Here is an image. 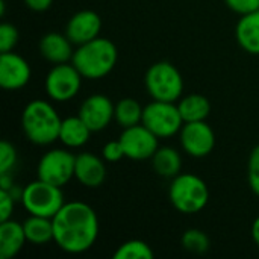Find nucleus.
I'll return each instance as SVG.
<instances>
[{
    "label": "nucleus",
    "mask_w": 259,
    "mask_h": 259,
    "mask_svg": "<svg viewBox=\"0 0 259 259\" xmlns=\"http://www.w3.org/2000/svg\"><path fill=\"white\" fill-rule=\"evenodd\" d=\"M52 222L53 243L65 253H85L97 241L100 231L99 217L85 202H65Z\"/></svg>",
    "instance_id": "1"
},
{
    "label": "nucleus",
    "mask_w": 259,
    "mask_h": 259,
    "mask_svg": "<svg viewBox=\"0 0 259 259\" xmlns=\"http://www.w3.org/2000/svg\"><path fill=\"white\" fill-rule=\"evenodd\" d=\"M118 61L117 46L103 36H97L85 44L77 46L71 64L79 70L83 79L99 80L106 77Z\"/></svg>",
    "instance_id": "2"
},
{
    "label": "nucleus",
    "mask_w": 259,
    "mask_h": 259,
    "mask_svg": "<svg viewBox=\"0 0 259 259\" xmlns=\"http://www.w3.org/2000/svg\"><path fill=\"white\" fill-rule=\"evenodd\" d=\"M62 118L55 106L42 99L30 100L21 112V129L36 146H49L59 140Z\"/></svg>",
    "instance_id": "3"
},
{
    "label": "nucleus",
    "mask_w": 259,
    "mask_h": 259,
    "mask_svg": "<svg viewBox=\"0 0 259 259\" xmlns=\"http://www.w3.org/2000/svg\"><path fill=\"white\" fill-rule=\"evenodd\" d=\"M168 199L176 211L185 215H193L208 205L209 188L200 176L194 173H179L171 179Z\"/></svg>",
    "instance_id": "4"
},
{
    "label": "nucleus",
    "mask_w": 259,
    "mask_h": 259,
    "mask_svg": "<svg viewBox=\"0 0 259 259\" xmlns=\"http://www.w3.org/2000/svg\"><path fill=\"white\" fill-rule=\"evenodd\" d=\"M144 85L153 100L178 102L184 93V79L181 71L168 61L152 64L144 74Z\"/></svg>",
    "instance_id": "5"
},
{
    "label": "nucleus",
    "mask_w": 259,
    "mask_h": 259,
    "mask_svg": "<svg viewBox=\"0 0 259 259\" xmlns=\"http://www.w3.org/2000/svg\"><path fill=\"white\" fill-rule=\"evenodd\" d=\"M20 202L29 215L47 219H53L65 203L61 187L41 179L32 181L24 187Z\"/></svg>",
    "instance_id": "6"
},
{
    "label": "nucleus",
    "mask_w": 259,
    "mask_h": 259,
    "mask_svg": "<svg viewBox=\"0 0 259 259\" xmlns=\"http://www.w3.org/2000/svg\"><path fill=\"white\" fill-rule=\"evenodd\" d=\"M149 131H152L158 138H170L181 132L184 120L175 102L153 100L144 106L143 121Z\"/></svg>",
    "instance_id": "7"
},
{
    "label": "nucleus",
    "mask_w": 259,
    "mask_h": 259,
    "mask_svg": "<svg viewBox=\"0 0 259 259\" xmlns=\"http://www.w3.org/2000/svg\"><path fill=\"white\" fill-rule=\"evenodd\" d=\"M82 79V74L71 62L55 64L44 80L46 94L53 102H68L79 94Z\"/></svg>",
    "instance_id": "8"
},
{
    "label": "nucleus",
    "mask_w": 259,
    "mask_h": 259,
    "mask_svg": "<svg viewBox=\"0 0 259 259\" xmlns=\"http://www.w3.org/2000/svg\"><path fill=\"white\" fill-rule=\"evenodd\" d=\"M76 155L67 149H52L46 152L36 167V176L41 181L64 187L74 178Z\"/></svg>",
    "instance_id": "9"
},
{
    "label": "nucleus",
    "mask_w": 259,
    "mask_h": 259,
    "mask_svg": "<svg viewBox=\"0 0 259 259\" xmlns=\"http://www.w3.org/2000/svg\"><path fill=\"white\" fill-rule=\"evenodd\" d=\"M118 140L123 146L124 156L134 161L152 159V156L159 147V138L143 123L123 129Z\"/></svg>",
    "instance_id": "10"
},
{
    "label": "nucleus",
    "mask_w": 259,
    "mask_h": 259,
    "mask_svg": "<svg viewBox=\"0 0 259 259\" xmlns=\"http://www.w3.org/2000/svg\"><path fill=\"white\" fill-rule=\"evenodd\" d=\"M179 141L187 155L193 158H205L215 147V134L206 120L184 123L179 132Z\"/></svg>",
    "instance_id": "11"
},
{
    "label": "nucleus",
    "mask_w": 259,
    "mask_h": 259,
    "mask_svg": "<svg viewBox=\"0 0 259 259\" xmlns=\"http://www.w3.org/2000/svg\"><path fill=\"white\" fill-rule=\"evenodd\" d=\"M114 111L115 105L108 96L93 94L82 102L77 115L93 132H102L114 120Z\"/></svg>",
    "instance_id": "12"
},
{
    "label": "nucleus",
    "mask_w": 259,
    "mask_h": 259,
    "mask_svg": "<svg viewBox=\"0 0 259 259\" xmlns=\"http://www.w3.org/2000/svg\"><path fill=\"white\" fill-rule=\"evenodd\" d=\"M32 77L29 62L18 53L8 52L0 56V87L6 91L24 88Z\"/></svg>",
    "instance_id": "13"
},
{
    "label": "nucleus",
    "mask_w": 259,
    "mask_h": 259,
    "mask_svg": "<svg viewBox=\"0 0 259 259\" xmlns=\"http://www.w3.org/2000/svg\"><path fill=\"white\" fill-rule=\"evenodd\" d=\"M102 18L97 12L91 9H83L73 14L67 23L65 35L74 46L85 44L97 36H100Z\"/></svg>",
    "instance_id": "14"
},
{
    "label": "nucleus",
    "mask_w": 259,
    "mask_h": 259,
    "mask_svg": "<svg viewBox=\"0 0 259 259\" xmlns=\"http://www.w3.org/2000/svg\"><path fill=\"white\" fill-rule=\"evenodd\" d=\"M105 159L94 153L83 152L76 155L74 179L87 188H99L106 179Z\"/></svg>",
    "instance_id": "15"
},
{
    "label": "nucleus",
    "mask_w": 259,
    "mask_h": 259,
    "mask_svg": "<svg viewBox=\"0 0 259 259\" xmlns=\"http://www.w3.org/2000/svg\"><path fill=\"white\" fill-rule=\"evenodd\" d=\"M73 42L70 38L59 32H49L39 39V53L41 56L52 64L71 62L73 58Z\"/></svg>",
    "instance_id": "16"
},
{
    "label": "nucleus",
    "mask_w": 259,
    "mask_h": 259,
    "mask_svg": "<svg viewBox=\"0 0 259 259\" xmlns=\"http://www.w3.org/2000/svg\"><path fill=\"white\" fill-rule=\"evenodd\" d=\"M23 223L12 219L0 222V259H12L26 243Z\"/></svg>",
    "instance_id": "17"
},
{
    "label": "nucleus",
    "mask_w": 259,
    "mask_h": 259,
    "mask_svg": "<svg viewBox=\"0 0 259 259\" xmlns=\"http://www.w3.org/2000/svg\"><path fill=\"white\" fill-rule=\"evenodd\" d=\"M235 38L244 52L259 55V11L241 15L235 27Z\"/></svg>",
    "instance_id": "18"
},
{
    "label": "nucleus",
    "mask_w": 259,
    "mask_h": 259,
    "mask_svg": "<svg viewBox=\"0 0 259 259\" xmlns=\"http://www.w3.org/2000/svg\"><path fill=\"white\" fill-rule=\"evenodd\" d=\"M93 131L85 124V121L79 117H67L62 118L61 129H59V141L67 149H80L83 147L90 138Z\"/></svg>",
    "instance_id": "19"
},
{
    "label": "nucleus",
    "mask_w": 259,
    "mask_h": 259,
    "mask_svg": "<svg viewBox=\"0 0 259 259\" xmlns=\"http://www.w3.org/2000/svg\"><path fill=\"white\" fill-rule=\"evenodd\" d=\"M152 167L161 178L173 179L182 171V156L175 147H158V150L152 156Z\"/></svg>",
    "instance_id": "20"
},
{
    "label": "nucleus",
    "mask_w": 259,
    "mask_h": 259,
    "mask_svg": "<svg viewBox=\"0 0 259 259\" xmlns=\"http://www.w3.org/2000/svg\"><path fill=\"white\" fill-rule=\"evenodd\" d=\"M176 105L184 123L205 121L211 112V102L203 94H188L181 97Z\"/></svg>",
    "instance_id": "21"
},
{
    "label": "nucleus",
    "mask_w": 259,
    "mask_h": 259,
    "mask_svg": "<svg viewBox=\"0 0 259 259\" xmlns=\"http://www.w3.org/2000/svg\"><path fill=\"white\" fill-rule=\"evenodd\" d=\"M26 240L30 244L42 246L53 241V222L47 217L29 215L23 222Z\"/></svg>",
    "instance_id": "22"
},
{
    "label": "nucleus",
    "mask_w": 259,
    "mask_h": 259,
    "mask_svg": "<svg viewBox=\"0 0 259 259\" xmlns=\"http://www.w3.org/2000/svg\"><path fill=\"white\" fill-rule=\"evenodd\" d=\"M143 111H144V106H141L138 100L132 97H124L115 103L114 120L120 127L126 129V127L140 124L143 121Z\"/></svg>",
    "instance_id": "23"
},
{
    "label": "nucleus",
    "mask_w": 259,
    "mask_h": 259,
    "mask_svg": "<svg viewBox=\"0 0 259 259\" xmlns=\"http://www.w3.org/2000/svg\"><path fill=\"white\" fill-rule=\"evenodd\" d=\"M152 247L143 240H129L117 247L114 259H153Z\"/></svg>",
    "instance_id": "24"
},
{
    "label": "nucleus",
    "mask_w": 259,
    "mask_h": 259,
    "mask_svg": "<svg viewBox=\"0 0 259 259\" xmlns=\"http://www.w3.org/2000/svg\"><path fill=\"white\" fill-rule=\"evenodd\" d=\"M182 247L190 252V253H196V255H202L206 253L209 250L211 241L209 237L206 235V232L200 231V229H188L182 234L181 238Z\"/></svg>",
    "instance_id": "25"
},
{
    "label": "nucleus",
    "mask_w": 259,
    "mask_h": 259,
    "mask_svg": "<svg viewBox=\"0 0 259 259\" xmlns=\"http://www.w3.org/2000/svg\"><path fill=\"white\" fill-rule=\"evenodd\" d=\"M20 33L18 29L12 23L3 21L0 24V53L14 52L15 46L18 44Z\"/></svg>",
    "instance_id": "26"
},
{
    "label": "nucleus",
    "mask_w": 259,
    "mask_h": 259,
    "mask_svg": "<svg viewBox=\"0 0 259 259\" xmlns=\"http://www.w3.org/2000/svg\"><path fill=\"white\" fill-rule=\"evenodd\" d=\"M17 161H18V153L15 146L8 140H3L0 143V173L12 171L14 167L17 165Z\"/></svg>",
    "instance_id": "27"
},
{
    "label": "nucleus",
    "mask_w": 259,
    "mask_h": 259,
    "mask_svg": "<svg viewBox=\"0 0 259 259\" xmlns=\"http://www.w3.org/2000/svg\"><path fill=\"white\" fill-rule=\"evenodd\" d=\"M247 179L249 187L252 193L259 197V144L253 147L249 156V165H247Z\"/></svg>",
    "instance_id": "28"
},
{
    "label": "nucleus",
    "mask_w": 259,
    "mask_h": 259,
    "mask_svg": "<svg viewBox=\"0 0 259 259\" xmlns=\"http://www.w3.org/2000/svg\"><path fill=\"white\" fill-rule=\"evenodd\" d=\"M102 158H103L106 162H118L120 159L126 158L120 140L106 143V144L103 146V149H102Z\"/></svg>",
    "instance_id": "29"
},
{
    "label": "nucleus",
    "mask_w": 259,
    "mask_h": 259,
    "mask_svg": "<svg viewBox=\"0 0 259 259\" xmlns=\"http://www.w3.org/2000/svg\"><path fill=\"white\" fill-rule=\"evenodd\" d=\"M225 3L231 11L240 15L259 11V0H225Z\"/></svg>",
    "instance_id": "30"
},
{
    "label": "nucleus",
    "mask_w": 259,
    "mask_h": 259,
    "mask_svg": "<svg viewBox=\"0 0 259 259\" xmlns=\"http://www.w3.org/2000/svg\"><path fill=\"white\" fill-rule=\"evenodd\" d=\"M15 202L17 200L8 191L0 190V222H6L12 219Z\"/></svg>",
    "instance_id": "31"
},
{
    "label": "nucleus",
    "mask_w": 259,
    "mask_h": 259,
    "mask_svg": "<svg viewBox=\"0 0 259 259\" xmlns=\"http://www.w3.org/2000/svg\"><path fill=\"white\" fill-rule=\"evenodd\" d=\"M26 6L30 9V11H35V12H44L47 9H50L53 0H24Z\"/></svg>",
    "instance_id": "32"
},
{
    "label": "nucleus",
    "mask_w": 259,
    "mask_h": 259,
    "mask_svg": "<svg viewBox=\"0 0 259 259\" xmlns=\"http://www.w3.org/2000/svg\"><path fill=\"white\" fill-rule=\"evenodd\" d=\"M14 185H15V181H14L12 171H8V173H0V190L9 191V190H11Z\"/></svg>",
    "instance_id": "33"
},
{
    "label": "nucleus",
    "mask_w": 259,
    "mask_h": 259,
    "mask_svg": "<svg viewBox=\"0 0 259 259\" xmlns=\"http://www.w3.org/2000/svg\"><path fill=\"white\" fill-rule=\"evenodd\" d=\"M252 238H253L255 244L259 247V215L255 219V222L252 223Z\"/></svg>",
    "instance_id": "34"
},
{
    "label": "nucleus",
    "mask_w": 259,
    "mask_h": 259,
    "mask_svg": "<svg viewBox=\"0 0 259 259\" xmlns=\"http://www.w3.org/2000/svg\"><path fill=\"white\" fill-rule=\"evenodd\" d=\"M5 14H6V3H5V0H2L0 2V15L5 17Z\"/></svg>",
    "instance_id": "35"
}]
</instances>
